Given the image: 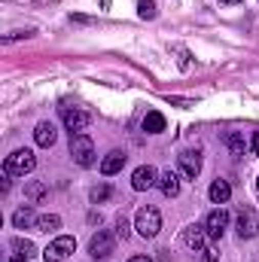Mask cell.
<instances>
[{
    "label": "cell",
    "mask_w": 259,
    "mask_h": 262,
    "mask_svg": "<svg viewBox=\"0 0 259 262\" xmlns=\"http://www.w3.org/2000/svg\"><path fill=\"white\" fill-rule=\"evenodd\" d=\"M67 149H70V159H73V165H79V168H92L98 159H95V143H92V137L85 134V131H79V134H70V143H67Z\"/></svg>",
    "instance_id": "1"
},
{
    "label": "cell",
    "mask_w": 259,
    "mask_h": 262,
    "mask_svg": "<svg viewBox=\"0 0 259 262\" xmlns=\"http://www.w3.org/2000/svg\"><path fill=\"white\" fill-rule=\"evenodd\" d=\"M207 241H210V238H207L204 226H186V229H183V244H186L192 253H198L204 262H217L220 256L213 253V247H207Z\"/></svg>",
    "instance_id": "2"
},
{
    "label": "cell",
    "mask_w": 259,
    "mask_h": 262,
    "mask_svg": "<svg viewBox=\"0 0 259 262\" xmlns=\"http://www.w3.org/2000/svg\"><path fill=\"white\" fill-rule=\"evenodd\" d=\"M134 229H137L140 238H156L162 232V213H159V207H153V204L140 207L137 216H134Z\"/></svg>",
    "instance_id": "3"
},
{
    "label": "cell",
    "mask_w": 259,
    "mask_h": 262,
    "mask_svg": "<svg viewBox=\"0 0 259 262\" xmlns=\"http://www.w3.org/2000/svg\"><path fill=\"white\" fill-rule=\"evenodd\" d=\"M34 168H37L34 149H15V152H9L6 162H3V171L12 174V177H25V174H31Z\"/></svg>",
    "instance_id": "4"
},
{
    "label": "cell",
    "mask_w": 259,
    "mask_h": 262,
    "mask_svg": "<svg viewBox=\"0 0 259 262\" xmlns=\"http://www.w3.org/2000/svg\"><path fill=\"white\" fill-rule=\"evenodd\" d=\"M229 220H232V216H229V210L220 204V207H213V210L204 216V223H201V226H204L207 238H210V241H217V238H223V235H226V229H229Z\"/></svg>",
    "instance_id": "5"
},
{
    "label": "cell",
    "mask_w": 259,
    "mask_h": 262,
    "mask_svg": "<svg viewBox=\"0 0 259 262\" xmlns=\"http://www.w3.org/2000/svg\"><path fill=\"white\" fill-rule=\"evenodd\" d=\"M235 229H238V238L244 241V238H256L259 235V216L253 207H247V204H241L238 207V213H235Z\"/></svg>",
    "instance_id": "6"
},
{
    "label": "cell",
    "mask_w": 259,
    "mask_h": 262,
    "mask_svg": "<svg viewBox=\"0 0 259 262\" xmlns=\"http://www.w3.org/2000/svg\"><path fill=\"white\" fill-rule=\"evenodd\" d=\"M73 250H76V238H70V235H58V238L43 250V259L46 262H64Z\"/></svg>",
    "instance_id": "7"
},
{
    "label": "cell",
    "mask_w": 259,
    "mask_h": 262,
    "mask_svg": "<svg viewBox=\"0 0 259 262\" xmlns=\"http://www.w3.org/2000/svg\"><path fill=\"white\" fill-rule=\"evenodd\" d=\"M113 250H116V238L110 235V232H98V235H92V241H89V253L95 256V259H107V256H113Z\"/></svg>",
    "instance_id": "8"
},
{
    "label": "cell",
    "mask_w": 259,
    "mask_h": 262,
    "mask_svg": "<svg viewBox=\"0 0 259 262\" xmlns=\"http://www.w3.org/2000/svg\"><path fill=\"white\" fill-rule=\"evenodd\" d=\"M156 183H159V171H156L153 165L134 168V174H131V189H134V192H146V189H153Z\"/></svg>",
    "instance_id": "9"
},
{
    "label": "cell",
    "mask_w": 259,
    "mask_h": 262,
    "mask_svg": "<svg viewBox=\"0 0 259 262\" xmlns=\"http://www.w3.org/2000/svg\"><path fill=\"white\" fill-rule=\"evenodd\" d=\"M61 119H64V125H67V131L70 134H79V131H85L89 125H92V116L85 113V110H79V107H64L61 110Z\"/></svg>",
    "instance_id": "10"
},
{
    "label": "cell",
    "mask_w": 259,
    "mask_h": 262,
    "mask_svg": "<svg viewBox=\"0 0 259 262\" xmlns=\"http://www.w3.org/2000/svg\"><path fill=\"white\" fill-rule=\"evenodd\" d=\"M177 165H180V174H183L186 180H195V177L201 174V156L192 152V149L180 152V156H177Z\"/></svg>",
    "instance_id": "11"
},
{
    "label": "cell",
    "mask_w": 259,
    "mask_h": 262,
    "mask_svg": "<svg viewBox=\"0 0 259 262\" xmlns=\"http://www.w3.org/2000/svg\"><path fill=\"white\" fill-rule=\"evenodd\" d=\"M125 152H119V149H113V152H107L104 159H101V174L104 177H113V174H119L122 168H125Z\"/></svg>",
    "instance_id": "12"
},
{
    "label": "cell",
    "mask_w": 259,
    "mask_h": 262,
    "mask_svg": "<svg viewBox=\"0 0 259 262\" xmlns=\"http://www.w3.org/2000/svg\"><path fill=\"white\" fill-rule=\"evenodd\" d=\"M34 140H37V146H43V149H49V146H55V140H58V131L52 122H40L37 128H34Z\"/></svg>",
    "instance_id": "13"
},
{
    "label": "cell",
    "mask_w": 259,
    "mask_h": 262,
    "mask_svg": "<svg viewBox=\"0 0 259 262\" xmlns=\"http://www.w3.org/2000/svg\"><path fill=\"white\" fill-rule=\"evenodd\" d=\"M162 192L168 198H177L180 195V177L174 174V171H165V174H159V183H156Z\"/></svg>",
    "instance_id": "14"
},
{
    "label": "cell",
    "mask_w": 259,
    "mask_h": 262,
    "mask_svg": "<svg viewBox=\"0 0 259 262\" xmlns=\"http://www.w3.org/2000/svg\"><path fill=\"white\" fill-rule=\"evenodd\" d=\"M207 198H210L213 204H226V201L232 198V186H229V180H213L210 189H207Z\"/></svg>",
    "instance_id": "15"
},
{
    "label": "cell",
    "mask_w": 259,
    "mask_h": 262,
    "mask_svg": "<svg viewBox=\"0 0 259 262\" xmlns=\"http://www.w3.org/2000/svg\"><path fill=\"white\" fill-rule=\"evenodd\" d=\"M12 226H15V229H31V226H37V213H34V207H31V204L18 207V210L12 213Z\"/></svg>",
    "instance_id": "16"
},
{
    "label": "cell",
    "mask_w": 259,
    "mask_h": 262,
    "mask_svg": "<svg viewBox=\"0 0 259 262\" xmlns=\"http://www.w3.org/2000/svg\"><path fill=\"white\" fill-rule=\"evenodd\" d=\"M46 195H49V186H46V183H40V180L25 183V198H28V204H40Z\"/></svg>",
    "instance_id": "17"
},
{
    "label": "cell",
    "mask_w": 259,
    "mask_h": 262,
    "mask_svg": "<svg viewBox=\"0 0 259 262\" xmlns=\"http://www.w3.org/2000/svg\"><path fill=\"white\" fill-rule=\"evenodd\" d=\"M223 143H226V146L232 149V156H238V159H241V156H244V149H247V143H244V134H241V131H226V134H223Z\"/></svg>",
    "instance_id": "18"
},
{
    "label": "cell",
    "mask_w": 259,
    "mask_h": 262,
    "mask_svg": "<svg viewBox=\"0 0 259 262\" xmlns=\"http://www.w3.org/2000/svg\"><path fill=\"white\" fill-rule=\"evenodd\" d=\"M34 229H37V232H46V235H49V232H58V229H61V216H58V213H40Z\"/></svg>",
    "instance_id": "19"
},
{
    "label": "cell",
    "mask_w": 259,
    "mask_h": 262,
    "mask_svg": "<svg viewBox=\"0 0 259 262\" xmlns=\"http://www.w3.org/2000/svg\"><path fill=\"white\" fill-rule=\"evenodd\" d=\"M143 131H146V134H159V131H165V116H162L159 110H149V113L143 116Z\"/></svg>",
    "instance_id": "20"
},
{
    "label": "cell",
    "mask_w": 259,
    "mask_h": 262,
    "mask_svg": "<svg viewBox=\"0 0 259 262\" xmlns=\"http://www.w3.org/2000/svg\"><path fill=\"white\" fill-rule=\"evenodd\" d=\"M12 250H15L18 256H28V259H31V256L37 253V244L28 241V238H12Z\"/></svg>",
    "instance_id": "21"
},
{
    "label": "cell",
    "mask_w": 259,
    "mask_h": 262,
    "mask_svg": "<svg viewBox=\"0 0 259 262\" xmlns=\"http://www.w3.org/2000/svg\"><path fill=\"white\" fill-rule=\"evenodd\" d=\"M137 15H140L143 21H153V18L159 15V9H156V0H137Z\"/></svg>",
    "instance_id": "22"
},
{
    "label": "cell",
    "mask_w": 259,
    "mask_h": 262,
    "mask_svg": "<svg viewBox=\"0 0 259 262\" xmlns=\"http://www.w3.org/2000/svg\"><path fill=\"white\" fill-rule=\"evenodd\" d=\"M171 52L177 55V67L180 70H192V55H189L186 46H171Z\"/></svg>",
    "instance_id": "23"
},
{
    "label": "cell",
    "mask_w": 259,
    "mask_h": 262,
    "mask_svg": "<svg viewBox=\"0 0 259 262\" xmlns=\"http://www.w3.org/2000/svg\"><path fill=\"white\" fill-rule=\"evenodd\" d=\"M89 198H92V204H101V201H107V198H110V186H95V189L89 192Z\"/></svg>",
    "instance_id": "24"
},
{
    "label": "cell",
    "mask_w": 259,
    "mask_h": 262,
    "mask_svg": "<svg viewBox=\"0 0 259 262\" xmlns=\"http://www.w3.org/2000/svg\"><path fill=\"white\" fill-rule=\"evenodd\" d=\"M116 235H122V238H128L131 235V226H128V220L119 213V220H116Z\"/></svg>",
    "instance_id": "25"
},
{
    "label": "cell",
    "mask_w": 259,
    "mask_h": 262,
    "mask_svg": "<svg viewBox=\"0 0 259 262\" xmlns=\"http://www.w3.org/2000/svg\"><path fill=\"white\" fill-rule=\"evenodd\" d=\"M21 37H34V31H15V34H6L3 43H12V40H21Z\"/></svg>",
    "instance_id": "26"
},
{
    "label": "cell",
    "mask_w": 259,
    "mask_h": 262,
    "mask_svg": "<svg viewBox=\"0 0 259 262\" xmlns=\"http://www.w3.org/2000/svg\"><path fill=\"white\" fill-rule=\"evenodd\" d=\"M250 152H253V156H259V131L253 134V140H250Z\"/></svg>",
    "instance_id": "27"
},
{
    "label": "cell",
    "mask_w": 259,
    "mask_h": 262,
    "mask_svg": "<svg viewBox=\"0 0 259 262\" xmlns=\"http://www.w3.org/2000/svg\"><path fill=\"white\" fill-rule=\"evenodd\" d=\"M171 104H177V107H192V101H183V98H168Z\"/></svg>",
    "instance_id": "28"
},
{
    "label": "cell",
    "mask_w": 259,
    "mask_h": 262,
    "mask_svg": "<svg viewBox=\"0 0 259 262\" xmlns=\"http://www.w3.org/2000/svg\"><path fill=\"white\" fill-rule=\"evenodd\" d=\"M128 262H153V259H149V256H131Z\"/></svg>",
    "instance_id": "29"
},
{
    "label": "cell",
    "mask_w": 259,
    "mask_h": 262,
    "mask_svg": "<svg viewBox=\"0 0 259 262\" xmlns=\"http://www.w3.org/2000/svg\"><path fill=\"white\" fill-rule=\"evenodd\" d=\"M9 262H28V256H18V253H15V256H12Z\"/></svg>",
    "instance_id": "30"
},
{
    "label": "cell",
    "mask_w": 259,
    "mask_h": 262,
    "mask_svg": "<svg viewBox=\"0 0 259 262\" xmlns=\"http://www.w3.org/2000/svg\"><path fill=\"white\" fill-rule=\"evenodd\" d=\"M101 9H110V0H101Z\"/></svg>",
    "instance_id": "31"
},
{
    "label": "cell",
    "mask_w": 259,
    "mask_h": 262,
    "mask_svg": "<svg viewBox=\"0 0 259 262\" xmlns=\"http://www.w3.org/2000/svg\"><path fill=\"white\" fill-rule=\"evenodd\" d=\"M223 3H241V0H223Z\"/></svg>",
    "instance_id": "32"
},
{
    "label": "cell",
    "mask_w": 259,
    "mask_h": 262,
    "mask_svg": "<svg viewBox=\"0 0 259 262\" xmlns=\"http://www.w3.org/2000/svg\"><path fill=\"white\" fill-rule=\"evenodd\" d=\"M256 189H259V180H256Z\"/></svg>",
    "instance_id": "33"
}]
</instances>
